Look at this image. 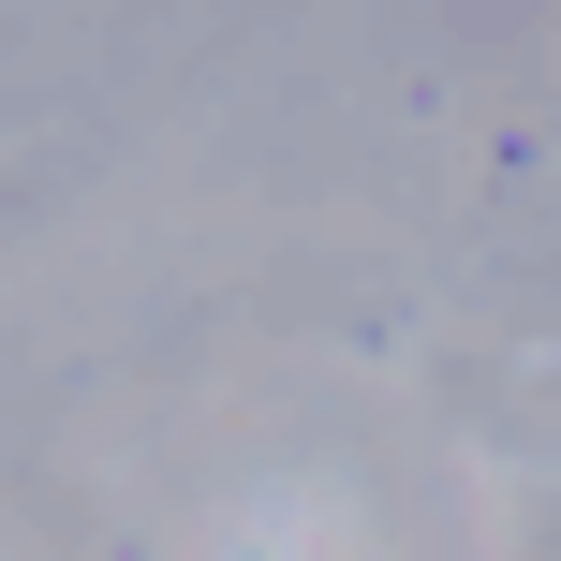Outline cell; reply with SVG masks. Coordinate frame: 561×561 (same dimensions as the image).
Segmentation results:
<instances>
[]
</instances>
